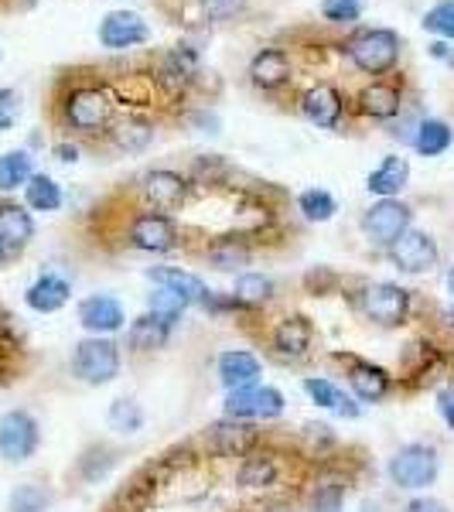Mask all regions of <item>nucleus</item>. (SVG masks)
I'll list each match as a JSON object with an SVG mask.
<instances>
[{
  "instance_id": "f257e3e1",
  "label": "nucleus",
  "mask_w": 454,
  "mask_h": 512,
  "mask_svg": "<svg viewBox=\"0 0 454 512\" xmlns=\"http://www.w3.org/2000/svg\"><path fill=\"white\" fill-rule=\"evenodd\" d=\"M345 55L366 76H386L400 62V35L390 28H362L345 41Z\"/></svg>"
},
{
  "instance_id": "f03ea898",
  "label": "nucleus",
  "mask_w": 454,
  "mask_h": 512,
  "mask_svg": "<svg viewBox=\"0 0 454 512\" xmlns=\"http://www.w3.org/2000/svg\"><path fill=\"white\" fill-rule=\"evenodd\" d=\"M113 110H117V99L110 89L103 86H79L65 96L62 103V120L69 123L79 134H99V130L110 127Z\"/></svg>"
},
{
  "instance_id": "7ed1b4c3",
  "label": "nucleus",
  "mask_w": 454,
  "mask_h": 512,
  "mask_svg": "<svg viewBox=\"0 0 454 512\" xmlns=\"http://www.w3.org/2000/svg\"><path fill=\"white\" fill-rule=\"evenodd\" d=\"M72 373L89 386H103L113 383L120 373V349L117 342L96 335V338H82L72 352Z\"/></svg>"
},
{
  "instance_id": "20e7f679",
  "label": "nucleus",
  "mask_w": 454,
  "mask_h": 512,
  "mask_svg": "<svg viewBox=\"0 0 454 512\" xmlns=\"http://www.w3.org/2000/svg\"><path fill=\"white\" fill-rule=\"evenodd\" d=\"M437 468H441V461H437V451L431 448V444H407V448H400L390 458L393 485H400V489H410V492L434 485Z\"/></svg>"
},
{
  "instance_id": "39448f33",
  "label": "nucleus",
  "mask_w": 454,
  "mask_h": 512,
  "mask_svg": "<svg viewBox=\"0 0 454 512\" xmlns=\"http://www.w3.org/2000/svg\"><path fill=\"white\" fill-rule=\"evenodd\" d=\"M410 219H414L410 205L396 202V198H379L373 209L362 216V233H366L369 243L379 246V250H390L396 239L410 229Z\"/></svg>"
},
{
  "instance_id": "423d86ee",
  "label": "nucleus",
  "mask_w": 454,
  "mask_h": 512,
  "mask_svg": "<svg viewBox=\"0 0 454 512\" xmlns=\"http://www.w3.org/2000/svg\"><path fill=\"white\" fill-rule=\"evenodd\" d=\"M38 420L28 410H11V414L0 417V454L11 465H21L31 454L38 451Z\"/></svg>"
},
{
  "instance_id": "0eeeda50",
  "label": "nucleus",
  "mask_w": 454,
  "mask_h": 512,
  "mask_svg": "<svg viewBox=\"0 0 454 512\" xmlns=\"http://www.w3.org/2000/svg\"><path fill=\"white\" fill-rule=\"evenodd\" d=\"M284 414V393L274 386H246V390H229L226 417L229 420H274Z\"/></svg>"
},
{
  "instance_id": "6e6552de",
  "label": "nucleus",
  "mask_w": 454,
  "mask_h": 512,
  "mask_svg": "<svg viewBox=\"0 0 454 512\" xmlns=\"http://www.w3.org/2000/svg\"><path fill=\"white\" fill-rule=\"evenodd\" d=\"M362 311H366L369 318L376 321V325H403L410 315V291L400 284H369L366 291H362Z\"/></svg>"
},
{
  "instance_id": "1a4fd4ad",
  "label": "nucleus",
  "mask_w": 454,
  "mask_h": 512,
  "mask_svg": "<svg viewBox=\"0 0 454 512\" xmlns=\"http://www.w3.org/2000/svg\"><path fill=\"white\" fill-rule=\"evenodd\" d=\"M437 250L434 236L427 233H414V229H407L396 243L390 246V260L396 270H403V274H424V270L437 267Z\"/></svg>"
},
{
  "instance_id": "9d476101",
  "label": "nucleus",
  "mask_w": 454,
  "mask_h": 512,
  "mask_svg": "<svg viewBox=\"0 0 454 512\" xmlns=\"http://www.w3.org/2000/svg\"><path fill=\"white\" fill-rule=\"evenodd\" d=\"M130 246L144 253H168L178 246V229L164 212H140L130 222Z\"/></svg>"
},
{
  "instance_id": "9b49d317",
  "label": "nucleus",
  "mask_w": 454,
  "mask_h": 512,
  "mask_svg": "<svg viewBox=\"0 0 454 512\" xmlns=\"http://www.w3.org/2000/svg\"><path fill=\"white\" fill-rule=\"evenodd\" d=\"M147 38H151L147 21L134 11H113L99 24V41H103V48H110V52H127V48H134V45H144Z\"/></svg>"
},
{
  "instance_id": "f8f14e48",
  "label": "nucleus",
  "mask_w": 454,
  "mask_h": 512,
  "mask_svg": "<svg viewBox=\"0 0 454 512\" xmlns=\"http://www.w3.org/2000/svg\"><path fill=\"white\" fill-rule=\"evenodd\" d=\"M123 321H127V318H123L120 301H117V297H110V294H93V297H86V301L79 304V325L86 328V332H93V335L120 332Z\"/></svg>"
},
{
  "instance_id": "ddd939ff",
  "label": "nucleus",
  "mask_w": 454,
  "mask_h": 512,
  "mask_svg": "<svg viewBox=\"0 0 454 512\" xmlns=\"http://www.w3.org/2000/svg\"><path fill=\"white\" fill-rule=\"evenodd\" d=\"M301 113L315 123V127L332 130L338 127V120H342V113H345L342 93H338L335 86H328V82H318V86H311L308 93L301 96Z\"/></svg>"
},
{
  "instance_id": "4468645a",
  "label": "nucleus",
  "mask_w": 454,
  "mask_h": 512,
  "mask_svg": "<svg viewBox=\"0 0 454 512\" xmlns=\"http://www.w3.org/2000/svg\"><path fill=\"white\" fill-rule=\"evenodd\" d=\"M250 79L257 89H280L291 79V59H287L284 48H260L250 62Z\"/></svg>"
},
{
  "instance_id": "2eb2a0df",
  "label": "nucleus",
  "mask_w": 454,
  "mask_h": 512,
  "mask_svg": "<svg viewBox=\"0 0 454 512\" xmlns=\"http://www.w3.org/2000/svg\"><path fill=\"white\" fill-rule=\"evenodd\" d=\"M147 277H151L158 287H164V291L178 294L185 304H205V297L212 294L209 287L202 284V277L188 274V270H181V267H151Z\"/></svg>"
},
{
  "instance_id": "dca6fc26",
  "label": "nucleus",
  "mask_w": 454,
  "mask_h": 512,
  "mask_svg": "<svg viewBox=\"0 0 454 512\" xmlns=\"http://www.w3.org/2000/svg\"><path fill=\"white\" fill-rule=\"evenodd\" d=\"M359 110L373 120H393L403 110V89L396 82L376 79L373 86H366L359 93Z\"/></svg>"
},
{
  "instance_id": "f3484780",
  "label": "nucleus",
  "mask_w": 454,
  "mask_h": 512,
  "mask_svg": "<svg viewBox=\"0 0 454 512\" xmlns=\"http://www.w3.org/2000/svg\"><path fill=\"white\" fill-rule=\"evenodd\" d=\"M263 373L260 359L253 352L233 349L219 355V379L229 386V390H246V386H257V379Z\"/></svg>"
},
{
  "instance_id": "a211bd4d",
  "label": "nucleus",
  "mask_w": 454,
  "mask_h": 512,
  "mask_svg": "<svg viewBox=\"0 0 454 512\" xmlns=\"http://www.w3.org/2000/svg\"><path fill=\"white\" fill-rule=\"evenodd\" d=\"M69 294H72V284L65 277H59V274H41L35 284L28 287L24 301H28V308L38 311V315H52V311L65 308Z\"/></svg>"
},
{
  "instance_id": "6ab92c4d",
  "label": "nucleus",
  "mask_w": 454,
  "mask_h": 512,
  "mask_svg": "<svg viewBox=\"0 0 454 512\" xmlns=\"http://www.w3.org/2000/svg\"><path fill=\"white\" fill-rule=\"evenodd\" d=\"M31 236H35V219H31V212L24 209V205H0V243H4L7 253H18L24 246L31 243Z\"/></svg>"
},
{
  "instance_id": "aec40b11",
  "label": "nucleus",
  "mask_w": 454,
  "mask_h": 512,
  "mask_svg": "<svg viewBox=\"0 0 454 512\" xmlns=\"http://www.w3.org/2000/svg\"><path fill=\"white\" fill-rule=\"evenodd\" d=\"M188 192V181L178 175V171H168V168H158L144 178V195L154 209H175L181 205V198Z\"/></svg>"
},
{
  "instance_id": "412c9836",
  "label": "nucleus",
  "mask_w": 454,
  "mask_h": 512,
  "mask_svg": "<svg viewBox=\"0 0 454 512\" xmlns=\"http://www.w3.org/2000/svg\"><path fill=\"white\" fill-rule=\"evenodd\" d=\"M195 76H198V55L188 45L171 48V52L161 59L158 82L161 86H168L171 93H181V89H185Z\"/></svg>"
},
{
  "instance_id": "4be33fe9",
  "label": "nucleus",
  "mask_w": 454,
  "mask_h": 512,
  "mask_svg": "<svg viewBox=\"0 0 454 512\" xmlns=\"http://www.w3.org/2000/svg\"><path fill=\"white\" fill-rule=\"evenodd\" d=\"M407 181H410V164L407 158H383V164L379 168L369 171V178H366V188H369V195H379V198H393V195H400L403 188H407Z\"/></svg>"
},
{
  "instance_id": "5701e85b",
  "label": "nucleus",
  "mask_w": 454,
  "mask_h": 512,
  "mask_svg": "<svg viewBox=\"0 0 454 512\" xmlns=\"http://www.w3.org/2000/svg\"><path fill=\"white\" fill-rule=\"evenodd\" d=\"M311 338H315V328L308 318H284L274 328V349L287 359H301L311 349Z\"/></svg>"
},
{
  "instance_id": "b1692460",
  "label": "nucleus",
  "mask_w": 454,
  "mask_h": 512,
  "mask_svg": "<svg viewBox=\"0 0 454 512\" xmlns=\"http://www.w3.org/2000/svg\"><path fill=\"white\" fill-rule=\"evenodd\" d=\"M349 383L362 403H379L386 393H390V376H386L379 366H373V362H352Z\"/></svg>"
},
{
  "instance_id": "393cba45",
  "label": "nucleus",
  "mask_w": 454,
  "mask_h": 512,
  "mask_svg": "<svg viewBox=\"0 0 454 512\" xmlns=\"http://www.w3.org/2000/svg\"><path fill=\"white\" fill-rule=\"evenodd\" d=\"M410 144H414L417 154H424V158H441V154L454 144V130L444 120L427 117V120L417 123L414 140H410Z\"/></svg>"
},
{
  "instance_id": "a878e982",
  "label": "nucleus",
  "mask_w": 454,
  "mask_h": 512,
  "mask_svg": "<svg viewBox=\"0 0 454 512\" xmlns=\"http://www.w3.org/2000/svg\"><path fill=\"white\" fill-rule=\"evenodd\" d=\"M31 154L28 151H7L0 154V192H18L31 181Z\"/></svg>"
},
{
  "instance_id": "bb28decb",
  "label": "nucleus",
  "mask_w": 454,
  "mask_h": 512,
  "mask_svg": "<svg viewBox=\"0 0 454 512\" xmlns=\"http://www.w3.org/2000/svg\"><path fill=\"white\" fill-rule=\"evenodd\" d=\"M168 332L171 328L168 325H161L154 315H144V318H137L134 325H130V349H137V352H154V349H161L164 342H168Z\"/></svg>"
},
{
  "instance_id": "cd10ccee",
  "label": "nucleus",
  "mask_w": 454,
  "mask_h": 512,
  "mask_svg": "<svg viewBox=\"0 0 454 512\" xmlns=\"http://www.w3.org/2000/svg\"><path fill=\"white\" fill-rule=\"evenodd\" d=\"M24 198L35 212H55L62 205V188L48 175H31V181L24 185Z\"/></svg>"
},
{
  "instance_id": "c85d7f7f",
  "label": "nucleus",
  "mask_w": 454,
  "mask_h": 512,
  "mask_svg": "<svg viewBox=\"0 0 454 512\" xmlns=\"http://www.w3.org/2000/svg\"><path fill=\"white\" fill-rule=\"evenodd\" d=\"M270 294H274V280L263 274H243L236 280V291H233L239 308H260V304L270 301Z\"/></svg>"
},
{
  "instance_id": "c756f323",
  "label": "nucleus",
  "mask_w": 454,
  "mask_h": 512,
  "mask_svg": "<svg viewBox=\"0 0 454 512\" xmlns=\"http://www.w3.org/2000/svg\"><path fill=\"white\" fill-rule=\"evenodd\" d=\"M297 209H301V216L308 222H328L338 212V202L325 188H308V192H301V198H297Z\"/></svg>"
},
{
  "instance_id": "7c9ffc66",
  "label": "nucleus",
  "mask_w": 454,
  "mask_h": 512,
  "mask_svg": "<svg viewBox=\"0 0 454 512\" xmlns=\"http://www.w3.org/2000/svg\"><path fill=\"white\" fill-rule=\"evenodd\" d=\"M106 420H110V427L117 434H137L144 427V410L134 400H117L110 407V414H106Z\"/></svg>"
},
{
  "instance_id": "2f4dec72",
  "label": "nucleus",
  "mask_w": 454,
  "mask_h": 512,
  "mask_svg": "<svg viewBox=\"0 0 454 512\" xmlns=\"http://www.w3.org/2000/svg\"><path fill=\"white\" fill-rule=\"evenodd\" d=\"M212 437H216L222 454H243L253 444V427L246 424H219L212 427Z\"/></svg>"
},
{
  "instance_id": "473e14b6",
  "label": "nucleus",
  "mask_w": 454,
  "mask_h": 512,
  "mask_svg": "<svg viewBox=\"0 0 454 512\" xmlns=\"http://www.w3.org/2000/svg\"><path fill=\"white\" fill-rule=\"evenodd\" d=\"M147 304H151V315L158 318L161 325H168V328H175V321H181V315H185V308H188V304L181 301L178 294L164 291V287H158Z\"/></svg>"
},
{
  "instance_id": "72a5a7b5",
  "label": "nucleus",
  "mask_w": 454,
  "mask_h": 512,
  "mask_svg": "<svg viewBox=\"0 0 454 512\" xmlns=\"http://www.w3.org/2000/svg\"><path fill=\"white\" fill-rule=\"evenodd\" d=\"M151 137H154V130L147 127L144 120H127L113 130V140H117V147H123V151H144V147L151 144Z\"/></svg>"
},
{
  "instance_id": "f704fd0d",
  "label": "nucleus",
  "mask_w": 454,
  "mask_h": 512,
  "mask_svg": "<svg viewBox=\"0 0 454 512\" xmlns=\"http://www.w3.org/2000/svg\"><path fill=\"white\" fill-rule=\"evenodd\" d=\"M420 24H424V31H431V35H441V38L454 41V0H441V4H434Z\"/></svg>"
},
{
  "instance_id": "c9c22d12",
  "label": "nucleus",
  "mask_w": 454,
  "mask_h": 512,
  "mask_svg": "<svg viewBox=\"0 0 454 512\" xmlns=\"http://www.w3.org/2000/svg\"><path fill=\"white\" fill-rule=\"evenodd\" d=\"M209 260L216 270H236V267H246V260H250V250H246L243 243H233V239H226V243H216L209 250Z\"/></svg>"
},
{
  "instance_id": "e433bc0d",
  "label": "nucleus",
  "mask_w": 454,
  "mask_h": 512,
  "mask_svg": "<svg viewBox=\"0 0 454 512\" xmlns=\"http://www.w3.org/2000/svg\"><path fill=\"white\" fill-rule=\"evenodd\" d=\"M11 512H48V492L41 485H18L7 502Z\"/></svg>"
},
{
  "instance_id": "4c0bfd02",
  "label": "nucleus",
  "mask_w": 454,
  "mask_h": 512,
  "mask_svg": "<svg viewBox=\"0 0 454 512\" xmlns=\"http://www.w3.org/2000/svg\"><path fill=\"white\" fill-rule=\"evenodd\" d=\"M274 478H277V468H274V461H267V458H250L243 468H239V482L250 485V489L270 485Z\"/></svg>"
},
{
  "instance_id": "58836bf2",
  "label": "nucleus",
  "mask_w": 454,
  "mask_h": 512,
  "mask_svg": "<svg viewBox=\"0 0 454 512\" xmlns=\"http://www.w3.org/2000/svg\"><path fill=\"white\" fill-rule=\"evenodd\" d=\"M321 14L332 24H352V21H359L362 7H359V0H321Z\"/></svg>"
},
{
  "instance_id": "ea45409f",
  "label": "nucleus",
  "mask_w": 454,
  "mask_h": 512,
  "mask_svg": "<svg viewBox=\"0 0 454 512\" xmlns=\"http://www.w3.org/2000/svg\"><path fill=\"white\" fill-rule=\"evenodd\" d=\"M304 393H308L318 407H328V410H335L338 400H342V390H338L335 383H328V379H304Z\"/></svg>"
},
{
  "instance_id": "a19ab883",
  "label": "nucleus",
  "mask_w": 454,
  "mask_h": 512,
  "mask_svg": "<svg viewBox=\"0 0 454 512\" xmlns=\"http://www.w3.org/2000/svg\"><path fill=\"white\" fill-rule=\"evenodd\" d=\"M18 113H21V96L14 89H0V130L14 127Z\"/></svg>"
},
{
  "instance_id": "79ce46f5",
  "label": "nucleus",
  "mask_w": 454,
  "mask_h": 512,
  "mask_svg": "<svg viewBox=\"0 0 454 512\" xmlns=\"http://www.w3.org/2000/svg\"><path fill=\"white\" fill-rule=\"evenodd\" d=\"M239 4H243V0H202V11L209 14L212 21H226L239 11Z\"/></svg>"
},
{
  "instance_id": "37998d69",
  "label": "nucleus",
  "mask_w": 454,
  "mask_h": 512,
  "mask_svg": "<svg viewBox=\"0 0 454 512\" xmlns=\"http://www.w3.org/2000/svg\"><path fill=\"white\" fill-rule=\"evenodd\" d=\"M437 410H441L444 424L454 427V386H444V390L437 393Z\"/></svg>"
},
{
  "instance_id": "c03bdc74",
  "label": "nucleus",
  "mask_w": 454,
  "mask_h": 512,
  "mask_svg": "<svg viewBox=\"0 0 454 512\" xmlns=\"http://www.w3.org/2000/svg\"><path fill=\"white\" fill-rule=\"evenodd\" d=\"M342 506V489H328L315 499V512H338Z\"/></svg>"
},
{
  "instance_id": "a18cd8bd",
  "label": "nucleus",
  "mask_w": 454,
  "mask_h": 512,
  "mask_svg": "<svg viewBox=\"0 0 454 512\" xmlns=\"http://www.w3.org/2000/svg\"><path fill=\"white\" fill-rule=\"evenodd\" d=\"M427 52H431V59L451 65V69H454V45H451V41H434V45L427 48Z\"/></svg>"
},
{
  "instance_id": "49530a36",
  "label": "nucleus",
  "mask_w": 454,
  "mask_h": 512,
  "mask_svg": "<svg viewBox=\"0 0 454 512\" xmlns=\"http://www.w3.org/2000/svg\"><path fill=\"white\" fill-rule=\"evenodd\" d=\"M407 512H448V506H444V502H437V499H414L407 506Z\"/></svg>"
},
{
  "instance_id": "de8ad7c7",
  "label": "nucleus",
  "mask_w": 454,
  "mask_h": 512,
  "mask_svg": "<svg viewBox=\"0 0 454 512\" xmlns=\"http://www.w3.org/2000/svg\"><path fill=\"white\" fill-rule=\"evenodd\" d=\"M55 158L65 161V164L79 161V147L76 144H55Z\"/></svg>"
},
{
  "instance_id": "09e8293b",
  "label": "nucleus",
  "mask_w": 454,
  "mask_h": 512,
  "mask_svg": "<svg viewBox=\"0 0 454 512\" xmlns=\"http://www.w3.org/2000/svg\"><path fill=\"white\" fill-rule=\"evenodd\" d=\"M195 123L198 127H205V134H219V120L212 117V113H198Z\"/></svg>"
},
{
  "instance_id": "8fccbe9b",
  "label": "nucleus",
  "mask_w": 454,
  "mask_h": 512,
  "mask_svg": "<svg viewBox=\"0 0 454 512\" xmlns=\"http://www.w3.org/2000/svg\"><path fill=\"white\" fill-rule=\"evenodd\" d=\"M338 414H342V417H359V407H356V403H352L349 400V396H342V400H338Z\"/></svg>"
},
{
  "instance_id": "3c124183",
  "label": "nucleus",
  "mask_w": 454,
  "mask_h": 512,
  "mask_svg": "<svg viewBox=\"0 0 454 512\" xmlns=\"http://www.w3.org/2000/svg\"><path fill=\"white\" fill-rule=\"evenodd\" d=\"M448 291H451V297H454V267L448 270Z\"/></svg>"
},
{
  "instance_id": "603ef678",
  "label": "nucleus",
  "mask_w": 454,
  "mask_h": 512,
  "mask_svg": "<svg viewBox=\"0 0 454 512\" xmlns=\"http://www.w3.org/2000/svg\"><path fill=\"white\" fill-rule=\"evenodd\" d=\"M7 260V250H4V243H0V263H4Z\"/></svg>"
},
{
  "instance_id": "864d4df0",
  "label": "nucleus",
  "mask_w": 454,
  "mask_h": 512,
  "mask_svg": "<svg viewBox=\"0 0 454 512\" xmlns=\"http://www.w3.org/2000/svg\"><path fill=\"white\" fill-rule=\"evenodd\" d=\"M448 321H451V328H454V308L448 311Z\"/></svg>"
}]
</instances>
